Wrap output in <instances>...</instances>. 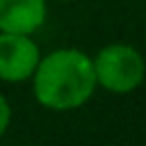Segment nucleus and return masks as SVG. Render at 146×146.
Wrapping results in <instances>:
<instances>
[{
  "mask_svg": "<svg viewBox=\"0 0 146 146\" xmlns=\"http://www.w3.org/2000/svg\"><path fill=\"white\" fill-rule=\"evenodd\" d=\"M34 98L48 110H75L84 105L94 89L96 75L91 57L78 48H57L39 59L32 73Z\"/></svg>",
  "mask_w": 146,
  "mask_h": 146,
  "instance_id": "obj_1",
  "label": "nucleus"
},
{
  "mask_svg": "<svg viewBox=\"0 0 146 146\" xmlns=\"http://www.w3.org/2000/svg\"><path fill=\"white\" fill-rule=\"evenodd\" d=\"M96 84L112 94H130L146 78V62L141 52L128 43H110L91 59Z\"/></svg>",
  "mask_w": 146,
  "mask_h": 146,
  "instance_id": "obj_2",
  "label": "nucleus"
},
{
  "mask_svg": "<svg viewBox=\"0 0 146 146\" xmlns=\"http://www.w3.org/2000/svg\"><path fill=\"white\" fill-rule=\"evenodd\" d=\"M41 59L39 46L30 34L0 32V80L23 82L30 80Z\"/></svg>",
  "mask_w": 146,
  "mask_h": 146,
  "instance_id": "obj_3",
  "label": "nucleus"
},
{
  "mask_svg": "<svg viewBox=\"0 0 146 146\" xmlns=\"http://www.w3.org/2000/svg\"><path fill=\"white\" fill-rule=\"evenodd\" d=\"M46 21V0H0V32L32 34Z\"/></svg>",
  "mask_w": 146,
  "mask_h": 146,
  "instance_id": "obj_4",
  "label": "nucleus"
},
{
  "mask_svg": "<svg viewBox=\"0 0 146 146\" xmlns=\"http://www.w3.org/2000/svg\"><path fill=\"white\" fill-rule=\"evenodd\" d=\"M9 121H11V107H9L7 98L0 94V137L7 132V128H9Z\"/></svg>",
  "mask_w": 146,
  "mask_h": 146,
  "instance_id": "obj_5",
  "label": "nucleus"
},
{
  "mask_svg": "<svg viewBox=\"0 0 146 146\" xmlns=\"http://www.w3.org/2000/svg\"><path fill=\"white\" fill-rule=\"evenodd\" d=\"M64 2H71V0H64Z\"/></svg>",
  "mask_w": 146,
  "mask_h": 146,
  "instance_id": "obj_6",
  "label": "nucleus"
}]
</instances>
